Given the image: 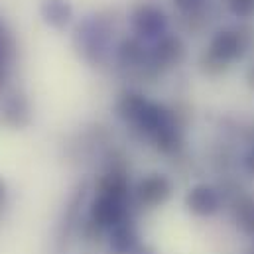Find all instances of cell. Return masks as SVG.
<instances>
[{
	"label": "cell",
	"mask_w": 254,
	"mask_h": 254,
	"mask_svg": "<svg viewBox=\"0 0 254 254\" xmlns=\"http://www.w3.org/2000/svg\"><path fill=\"white\" fill-rule=\"evenodd\" d=\"M245 83H247L249 91H253L254 93V62L249 65V67H247V71H245Z\"/></svg>",
	"instance_id": "44dd1931"
},
{
	"label": "cell",
	"mask_w": 254,
	"mask_h": 254,
	"mask_svg": "<svg viewBox=\"0 0 254 254\" xmlns=\"http://www.w3.org/2000/svg\"><path fill=\"white\" fill-rule=\"evenodd\" d=\"M134 254H158V253H156V249H154V247H150V245L142 243V245L138 247V251H136Z\"/></svg>",
	"instance_id": "603a6c76"
},
{
	"label": "cell",
	"mask_w": 254,
	"mask_h": 254,
	"mask_svg": "<svg viewBox=\"0 0 254 254\" xmlns=\"http://www.w3.org/2000/svg\"><path fill=\"white\" fill-rule=\"evenodd\" d=\"M174 6L182 16H190V14L207 12L209 0H174Z\"/></svg>",
	"instance_id": "ac0fdd59"
},
{
	"label": "cell",
	"mask_w": 254,
	"mask_h": 254,
	"mask_svg": "<svg viewBox=\"0 0 254 254\" xmlns=\"http://www.w3.org/2000/svg\"><path fill=\"white\" fill-rule=\"evenodd\" d=\"M227 8L239 22L254 20V0H227Z\"/></svg>",
	"instance_id": "2e32d148"
},
{
	"label": "cell",
	"mask_w": 254,
	"mask_h": 254,
	"mask_svg": "<svg viewBox=\"0 0 254 254\" xmlns=\"http://www.w3.org/2000/svg\"><path fill=\"white\" fill-rule=\"evenodd\" d=\"M176 193V184L168 174L150 172L134 182L132 203L136 211H154L164 207Z\"/></svg>",
	"instance_id": "5b68a950"
},
{
	"label": "cell",
	"mask_w": 254,
	"mask_h": 254,
	"mask_svg": "<svg viewBox=\"0 0 254 254\" xmlns=\"http://www.w3.org/2000/svg\"><path fill=\"white\" fill-rule=\"evenodd\" d=\"M254 48V28L249 22H239L237 26H229V28H219L209 44H207V52L219 60L223 65H227L229 69L235 64L243 62L249 52Z\"/></svg>",
	"instance_id": "6da1fadb"
},
{
	"label": "cell",
	"mask_w": 254,
	"mask_h": 254,
	"mask_svg": "<svg viewBox=\"0 0 254 254\" xmlns=\"http://www.w3.org/2000/svg\"><path fill=\"white\" fill-rule=\"evenodd\" d=\"M231 225L247 239L254 241V193L243 190L227 201L225 209Z\"/></svg>",
	"instance_id": "9c48e42d"
},
{
	"label": "cell",
	"mask_w": 254,
	"mask_h": 254,
	"mask_svg": "<svg viewBox=\"0 0 254 254\" xmlns=\"http://www.w3.org/2000/svg\"><path fill=\"white\" fill-rule=\"evenodd\" d=\"M134 213H136L134 203L119 201L105 195H95L87 205L85 219H89L95 227H99L109 235V231L115 229L117 225L125 223L128 219H134Z\"/></svg>",
	"instance_id": "52a82bcc"
},
{
	"label": "cell",
	"mask_w": 254,
	"mask_h": 254,
	"mask_svg": "<svg viewBox=\"0 0 254 254\" xmlns=\"http://www.w3.org/2000/svg\"><path fill=\"white\" fill-rule=\"evenodd\" d=\"M245 254H254V243L249 247V249H247V253H245Z\"/></svg>",
	"instance_id": "cb8c5ba5"
},
{
	"label": "cell",
	"mask_w": 254,
	"mask_h": 254,
	"mask_svg": "<svg viewBox=\"0 0 254 254\" xmlns=\"http://www.w3.org/2000/svg\"><path fill=\"white\" fill-rule=\"evenodd\" d=\"M8 83V62L0 58V91L6 87Z\"/></svg>",
	"instance_id": "ffe728a7"
},
{
	"label": "cell",
	"mask_w": 254,
	"mask_h": 254,
	"mask_svg": "<svg viewBox=\"0 0 254 254\" xmlns=\"http://www.w3.org/2000/svg\"><path fill=\"white\" fill-rule=\"evenodd\" d=\"M75 48L91 65H103L111 56V26L101 16H87L75 28Z\"/></svg>",
	"instance_id": "7a4b0ae2"
},
{
	"label": "cell",
	"mask_w": 254,
	"mask_h": 254,
	"mask_svg": "<svg viewBox=\"0 0 254 254\" xmlns=\"http://www.w3.org/2000/svg\"><path fill=\"white\" fill-rule=\"evenodd\" d=\"M40 16L50 28L65 30L73 20V4L69 0H42Z\"/></svg>",
	"instance_id": "5bb4252c"
},
{
	"label": "cell",
	"mask_w": 254,
	"mask_h": 254,
	"mask_svg": "<svg viewBox=\"0 0 254 254\" xmlns=\"http://www.w3.org/2000/svg\"><path fill=\"white\" fill-rule=\"evenodd\" d=\"M148 101L150 99L142 91H138V89H123L117 95L113 109H115V115H117L119 121H123L125 125L132 127L136 123V119L140 117V113L144 111Z\"/></svg>",
	"instance_id": "4fadbf2b"
},
{
	"label": "cell",
	"mask_w": 254,
	"mask_h": 254,
	"mask_svg": "<svg viewBox=\"0 0 254 254\" xmlns=\"http://www.w3.org/2000/svg\"><path fill=\"white\" fill-rule=\"evenodd\" d=\"M6 197H8V190H6V182L0 178V213H2V209H4V205H6Z\"/></svg>",
	"instance_id": "7402d4cb"
},
{
	"label": "cell",
	"mask_w": 254,
	"mask_h": 254,
	"mask_svg": "<svg viewBox=\"0 0 254 254\" xmlns=\"http://www.w3.org/2000/svg\"><path fill=\"white\" fill-rule=\"evenodd\" d=\"M207 12H199V14H190V16H182L180 14V30L191 34V36H197L199 32H203V28L207 26V18H205Z\"/></svg>",
	"instance_id": "e0dca14e"
},
{
	"label": "cell",
	"mask_w": 254,
	"mask_h": 254,
	"mask_svg": "<svg viewBox=\"0 0 254 254\" xmlns=\"http://www.w3.org/2000/svg\"><path fill=\"white\" fill-rule=\"evenodd\" d=\"M130 26H132V32L136 38H140L146 44H154L164 34H168L170 18L160 6L150 4V2H142L132 10Z\"/></svg>",
	"instance_id": "ba28073f"
},
{
	"label": "cell",
	"mask_w": 254,
	"mask_h": 254,
	"mask_svg": "<svg viewBox=\"0 0 254 254\" xmlns=\"http://www.w3.org/2000/svg\"><path fill=\"white\" fill-rule=\"evenodd\" d=\"M2 125L12 130H24L30 127L32 123V103L28 99L26 93L16 91L12 93L2 107V115H0Z\"/></svg>",
	"instance_id": "7c38bea8"
},
{
	"label": "cell",
	"mask_w": 254,
	"mask_h": 254,
	"mask_svg": "<svg viewBox=\"0 0 254 254\" xmlns=\"http://www.w3.org/2000/svg\"><path fill=\"white\" fill-rule=\"evenodd\" d=\"M107 251L109 254H134L142 245V235L138 229L136 219H128L125 223L117 225L107 235Z\"/></svg>",
	"instance_id": "8fae6325"
},
{
	"label": "cell",
	"mask_w": 254,
	"mask_h": 254,
	"mask_svg": "<svg viewBox=\"0 0 254 254\" xmlns=\"http://www.w3.org/2000/svg\"><path fill=\"white\" fill-rule=\"evenodd\" d=\"M241 168L243 172L254 180V146H247V150L241 156Z\"/></svg>",
	"instance_id": "d6986e66"
},
{
	"label": "cell",
	"mask_w": 254,
	"mask_h": 254,
	"mask_svg": "<svg viewBox=\"0 0 254 254\" xmlns=\"http://www.w3.org/2000/svg\"><path fill=\"white\" fill-rule=\"evenodd\" d=\"M132 190H134V182L130 178V172H115V170L101 172L93 188L95 195H105L127 203H132Z\"/></svg>",
	"instance_id": "30bf717a"
},
{
	"label": "cell",
	"mask_w": 254,
	"mask_h": 254,
	"mask_svg": "<svg viewBox=\"0 0 254 254\" xmlns=\"http://www.w3.org/2000/svg\"><path fill=\"white\" fill-rule=\"evenodd\" d=\"M197 67H199V73L203 77H209V79H219L223 75L229 73V67L223 65L219 60H215L207 50H203L199 54V60H197Z\"/></svg>",
	"instance_id": "9a60e30c"
},
{
	"label": "cell",
	"mask_w": 254,
	"mask_h": 254,
	"mask_svg": "<svg viewBox=\"0 0 254 254\" xmlns=\"http://www.w3.org/2000/svg\"><path fill=\"white\" fill-rule=\"evenodd\" d=\"M148 58H150L152 71L160 79L162 75L184 65V62L188 60V44L180 34L168 32L150 46Z\"/></svg>",
	"instance_id": "8992f818"
},
{
	"label": "cell",
	"mask_w": 254,
	"mask_h": 254,
	"mask_svg": "<svg viewBox=\"0 0 254 254\" xmlns=\"http://www.w3.org/2000/svg\"><path fill=\"white\" fill-rule=\"evenodd\" d=\"M150 48L146 42H142L136 36H127L115 46V64L121 71H125L128 77L142 81V83H154L158 75L150 67L148 58Z\"/></svg>",
	"instance_id": "277c9868"
},
{
	"label": "cell",
	"mask_w": 254,
	"mask_h": 254,
	"mask_svg": "<svg viewBox=\"0 0 254 254\" xmlns=\"http://www.w3.org/2000/svg\"><path fill=\"white\" fill-rule=\"evenodd\" d=\"M184 207L191 217L201 221L217 219L227 209V197L219 184L195 182L184 193Z\"/></svg>",
	"instance_id": "3957f363"
}]
</instances>
